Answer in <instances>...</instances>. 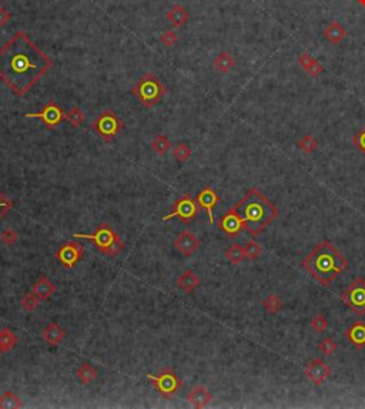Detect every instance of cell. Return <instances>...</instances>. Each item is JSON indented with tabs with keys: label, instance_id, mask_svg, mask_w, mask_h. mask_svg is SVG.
<instances>
[{
	"label": "cell",
	"instance_id": "obj_1",
	"mask_svg": "<svg viewBox=\"0 0 365 409\" xmlns=\"http://www.w3.org/2000/svg\"><path fill=\"white\" fill-rule=\"evenodd\" d=\"M52 67L53 60L21 30L0 47V79L19 97L26 96Z\"/></svg>",
	"mask_w": 365,
	"mask_h": 409
},
{
	"label": "cell",
	"instance_id": "obj_2",
	"mask_svg": "<svg viewBox=\"0 0 365 409\" xmlns=\"http://www.w3.org/2000/svg\"><path fill=\"white\" fill-rule=\"evenodd\" d=\"M233 208L250 236H258L278 217L276 206L257 188H250Z\"/></svg>",
	"mask_w": 365,
	"mask_h": 409
},
{
	"label": "cell",
	"instance_id": "obj_3",
	"mask_svg": "<svg viewBox=\"0 0 365 409\" xmlns=\"http://www.w3.org/2000/svg\"><path fill=\"white\" fill-rule=\"evenodd\" d=\"M303 267L323 287H330L331 283L347 270L348 261L330 241L323 240L304 258Z\"/></svg>",
	"mask_w": 365,
	"mask_h": 409
},
{
	"label": "cell",
	"instance_id": "obj_4",
	"mask_svg": "<svg viewBox=\"0 0 365 409\" xmlns=\"http://www.w3.org/2000/svg\"><path fill=\"white\" fill-rule=\"evenodd\" d=\"M131 94L137 98L138 103L145 109H152L161 101L164 97L165 87L160 82V79L153 73H145L140 77L137 84L131 89Z\"/></svg>",
	"mask_w": 365,
	"mask_h": 409
},
{
	"label": "cell",
	"instance_id": "obj_5",
	"mask_svg": "<svg viewBox=\"0 0 365 409\" xmlns=\"http://www.w3.org/2000/svg\"><path fill=\"white\" fill-rule=\"evenodd\" d=\"M91 130L96 132L106 143H110L114 140L118 133L124 129V123L121 118L113 110L106 109L100 114H97L94 120L91 121Z\"/></svg>",
	"mask_w": 365,
	"mask_h": 409
},
{
	"label": "cell",
	"instance_id": "obj_6",
	"mask_svg": "<svg viewBox=\"0 0 365 409\" xmlns=\"http://www.w3.org/2000/svg\"><path fill=\"white\" fill-rule=\"evenodd\" d=\"M147 379L152 382V385L156 388L163 398H172L180 391L183 387V381L180 379V376L170 368H164L161 369V372L157 375L147 374Z\"/></svg>",
	"mask_w": 365,
	"mask_h": 409
},
{
	"label": "cell",
	"instance_id": "obj_7",
	"mask_svg": "<svg viewBox=\"0 0 365 409\" xmlns=\"http://www.w3.org/2000/svg\"><path fill=\"white\" fill-rule=\"evenodd\" d=\"M339 298L345 302L352 312L364 315L365 314V279L362 277L355 278L350 287L341 292Z\"/></svg>",
	"mask_w": 365,
	"mask_h": 409
},
{
	"label": "cell",
	"instance_id": "obj_8",
	"mask_svg": "<svg viewBox=\"0 0 365 409\" xmlns=\"http://www.w3.org/2000/svg\"><path fill=\"white\" fill-rule=\"evenodd\" d=\"M197 213H199V204H197V201L193 200L188 194H183L174 201L172 213L168 215H164L161 220L163 221H168V220L177 217L181 222L188 224V222H191L197 217Z\"/></svg>",
	"mask_w": 365,
	"mask_h": 409
},
{
	"label": "cell",
	"instance_id": "obj_9",
	"mask_svg": "<svg viewBox=\"0 0 365 409\" xmlns=\"http://www.w3.org/2000/svg\"><path fill=\"white\" fill-rule=\"evenodd\" d=\"M116 237H117V234L113 231V228H111L107 222H100L94 234H73V238L89 240L90 243H93L96 245L102 254H104V251L107 250L111 244H113V241L116 240Z\"/></svg>",
	"mask_w": 365,
	"mask_h": 409
},
{
	"label": "cell",
	"instance_id": "obj_10",
	"mask_svg": "<svg viewBox=\"0 0 365 409\" xmlns=\"http://www.w3.org/2000/svg\"><path fill=\"white\" fill-rule=\"evenodd\" d=\"M64 114H66V113H63V110L60 109V106L52 100V101H48V103L44 104L40 111H37V113H28V114H25V117L40 118L41 121L46 124L47 129H56V127L63 121Z\"/></svg>",
	"mask_w": 365,
	"mask_h": 409
},
{
	"label": "cell",
	"instance_id": "obj_11",
	"mask_svg": "<svg viewBox=\"0 0 365 409\" xmlns=\"http://www.w3.org/2000/svg\"><path fill=\"white\" fill-rule=\"evenodd\" d=\"M55 255L64 268H73L84 255V248L77 241H67L56 251Z\"/></svg>",
	"mask_w": 365,
	"mask_h": 409
},
{
	"label": "cell",
	"instance_id": "obj_12",
	"mask_svg": "<svg viewBox=\"0 0 365 409\" xmlns=\"http://www.w3.org/2000/svg\"><path fill=\"white\" fill-rule=\"evenodd\" d=\"M304 374L314 385L320 387L330 378L331 369L321 358H314L307 364V367L304 369Z\"/></svg>",
	"mask_w": 365,
	"mask_h": 409
},
{
	"label": "cell",
	"instance_id": "obj_13",
	"mask_svg": "<svg viewBox=\"0 0 365 409\" xmlns=\"http://www.w3.org/2000/svg\"><path fill=\"white\" fill-rule=\"evenodd\" d=\"M218 228H220V231H223L226 236L231 237V238L240 236V233H241L244 228H242L241 220H240L238 214L235 213L234 208L231 207L230 210H227L224 214L221 215L220 220H218Z\"/></svg>",
	"mask_w": 365,
	"mask_h": 409
},
{
	"label": "cell",
	"instance_id": "obj_14",
	"mask_svg": "<svg viewBox=\"0 0 365 409\" xmlns=\"http://www.w3.org/2000/svg\"><path fill=\"white\" fill-rule=\"evenodd\" d=\"M174 247L181 255L191 257L200 247V240L197 238L194 233L184 229L174 238Z\"/></svg>",
	"mask_w": 365,
	"mask_h": 409
},
{
	"label": "cell",
	"instance_id": "obj_15",
	"mask_svg": "<svg viewBox=\"0 0 365 409\" xmlns=\"http://www.w3.org/2000/svg\"><path fill=\"white\" fill-rule=\"evenodd\" d=\"M196 201L199 204V207L206 210L207 214H208V220H210V224L214 222V208L215 206L218 204L220 201V195L217 194L211 187H204L201 190L200 193L197 194L196 197Z\"/></svg>",
	"mask_w": 365,
	"mask_h": 409
},
{
	"label": "cell",
	"instance_id": "obj_16",
	"mask_svg": "<svg viewBox=\"0 0 365 409\" xmlns=\"http://www.w3.org/2000/svg\"><path fill=\"white\" fill-rule=\"evenodd\" d=\"M344 337L348 340L355 349L365 348V322L364 321H355L351 326L345 329Z\"/></svg>",
	"mask_w": 365,
	"mask_h": 409
},
{
	"label": "cell",
	"instance_id": "obj_17",
	"mask_svg": "<svg viewBox=\"0 0 365 409\" xmlns=\"http://www.w3.org/2000/svg\"><path fill=\"white\" fill-rule=\"evenodd\" d=\"M40 337L48 347H57L66 338V331L62 326H59L57 322H50L46 325V328H43Z\"/></svg>",
	"mask_w": 365,
	"mask_h": 409
},
{
	"label": "cell",
	"instance_id": "obj_18",
	"mask_svg": "<svg viewBox=\"0 0 365 409\" xmlns=\"http://www.w3.org/2000/svg\"><path fill=\"white\" fill-rule=\"evenodd\" d=\"M187 401L193 405L194 408L200 409V408H206L208 403L213 401V395L211 392L203 387V385H196L188 394H187Z\"/></svg>",
	"mask_w": 365,
	"mask_h": 409
},
{
	"label": "cell",
	"instance_id": "obj_19",
	"mask_svg": "<svg viewBox=\"0 0 365 409\" xmlns=\"http://www.w3.org/2000/svg\"><path fill=\"white\" fill-rule=\"evenodd\" d=\"M165 19L173 28H183L190 20V13L187 9L181 5H174L172 9L165 13Z\"/></svg>",
	"mask_w": 365,
	"mask_h": 409
},
{
	"label": "cell",
	"instance_id": "obj_20",
	"mask_svg": "<svg viewBox=\"0 0 365 409\" xmlns=\"http://www.w3.org/2000/svg\"><path fill=\"white\" fill-rule=\"evenodd\" d=\"M234 67H235V59L233 57V55H231L230 52H227V50H223V52H220L218 55L214 57L213 69L215 70L217 73L227 74V73H230Z\"/></svg>",
	"mask_w": 365,
	"mask_h": 409
},
{
	"label": "cell",
	"instance_id": "obj_21",
	"mask_svg": "<svg viewBox=\"0 0 365 409\" xmlns=\"http://www.w3.org/2000/svg\"><path fill=\"white\" fill-rule=\"evenodd\" d=\"M324 39L331 44H339L347 37V30L339 21H331L323 32Z\"/></svg>",
	"mask_w": 365,
	"mask_h": 409
},
{
	"label": "cell",
	"instance_id": "obj_22",
	"mask_svg": "<svg viewBox=\"0 0 365 409\" xmlns=\"http://www.w3.org/2000/svg\"><path fill=\"white\" fill-rule=\"evenodd\" d=\"M56 291V285L47 277H40L32 285V292L41 301L48 299Z\"/></svg>",
	"mask_w": 365,
	"mask_h": 409
},
{
	"label": "cell",
	"instance_id": "obj_23",
	"mask_svg": "<svg viewBox=\"0 0 365 409\" xmlns=\"http://www.w3.org/2000/svg\"><path fill=\"white\" fill-rule=\"evenodd\" d=\"M200 284L201 279L191 270H186L177 278V287L186 294H191L196 288L200 287Z\"/></svg>",
	"mask_w": 365,
	"mask_h": 409
},
{
	"label": "cell",
	"instance_id": "obj_24",
	"mask_svg": "<svg viewBox=\"0 0 365 409\" xmlns=\"http://www.w3.org/2000/svg\"><path fill=\"white\" fill-rule=\"evenodd\" d=\"M97 375H99L97 369L90 364H83L76 371L77 379L83 385H90L94 379H97Z\"/></svg>",
	"mask_w": 365,
	"mask_h": 409
},
{
	"label": "cell",
	"instance_id": "obj_25",
	"mask_svg": "<svg viewBox=\"0 0 365 409\" xmlns=\"http://www.w3.org/2000/svg\"><path fill=\"white\" fill-rule=\"evenodd\" d=\"M17 342H19V337H17L13 331H10V329H7V328H5V329L0 331V349H2L3 352L12 351V349L17 345Z\"/></svg>",
	"mask_w": 365,
	"mask_h": 409
},
{
	"label": "cell",
	"instance_id": "obj_26",
	"mask_svg": "<svg viewBox=\"0 0 365 409\" xmlns=\"http://www.w3.org/2000/svg\"><path fill=\"white\" fill-rule=\"evenodd\" d=\"M226 258L231 264L238 265L246 260V252H244V247L240 244H233L228 247V250L226 251Z\"/></svg>",
	"mask_w": 365,
	"mask_h": 409
},
{
	"label": "cell",
	"instance_id": "obj_27",
	"mask_svg": "<svg viewBox=\"0 0 365 409\" xmlns=\"http://www.w3.org/2000/svg\"><path fill=\"white\" fill-rule=\"evenodd\" d=\"M23 406V402L12 391H7L0 396V409H17Z\"/></svg>",
	"mask_w": 365,
	"mask_h": 409
},
{
	"label": "cell",
	"instance_id": "obj_28",
	"mask_svg": "<svg viewBox=\"0 0 365 409\" xmlns=\"http://www.w3.org/2000/svg\"><path fill=\"white\" fill-rule=\"evenodd\" d=\"M297 147L303 151L304 154H312L318 148V141L314 136L305 134L301 139L297 141Z\"/></svg>",
	"mask_w": 365,
	"mask_h": 409
},
{
	"label": "cell",
	"instance_id": "obj_29",
	"mask_svg": "<svg viewBox=\"0 0 365 409\" xmlns=\"http://www.w3.org/2000/svg\"><path fill=\"white\" fill-rule=\"evenodd\" d=\"M193 156V150L191 147L188 146L184 141H180L177 143V146L173 148V157L180 161V163H186L190 160V157Z\"/></svg>",
	"mask_w": 365,
	"mask_h": 409
},
{
	"label": "cell",
	"instance_id": "obj_30",
	"mask_svg": "<svg viewBox=\"0 0 365 409\" xmlns=\"http://www.w3.org/2000/svg\"><path fill=\"white\" fill-rule=\"evenodd\" d=\"M262 306H264V310L269 312V314L276 315V314H278V312L283 310V301L276 294H270L269 297L262 301Z\"/></svg>",
	"mask_w": 365,
	"mask_h": 409
},
{
	"label": "cell",
	"instance_id": "obj_31",
	"mask_svg": "<svg viewBox=\"0 0 365 409\" xmlns=\"http://www.w3.org/2000/svg\"><path fill=\"white\" fill-rule=\"evenodd\" d=\"M152 148L153 151L157 154V156H165V154L170 151V148H172V143H170L168 137H165L163 134H160V136H157V137L152 141Z\"/></svg>",
	"mask_w": 365,
	"mask_h": 409
},
{
	"label": "cell",
	"instance_id": "obj_32",
	"mask_svg": "<svg viewBox=\"0 0 365 409\" xmlns=\"http://www.w3.org/2000/svg\"><path fill=\"white\" fill-rule=\"evenodd\" d=\"M64 118H66L73 127H80V125L84 123L86 116H84V113H83L77 106H71L69 109V111L64 114Z\"/></svg>",
	"mask_w": 365,
	"mask_h": 409
},
{
	"label": "cell",
	"instance_id": "obj_33",
	"mask_svg": "<svg viewBox=\"0 0 365 409\" xmlns=\"http://www.w3.org/2000/svg\"><path fill=\"white\" fill-rule=\"evenodd\" d=\"M244 252H246V258L250 261H255L258 260L262 254V247L258 243H255L254 240H248L246 245H244Z\"/></svg>",
	"mask_w": 365,
	"mask_h": 409
},
{
	"label": "cell",
	"instance_id": "obj_34",
	"mask_svg": "<svg viewBox=\"0 0 365 409\" xmlns=\"http://www.w3.org/2000/svg\"><path fill=\"white\" fill-rule=\"evenodd\" d=\"M310 326L315 334L325 333L327 328H328V319H327L324 314H315L310 321Z\"/></svg>",
	"mask_w": 365,
	"mask_h": 409
},
{
	"label": "cell",
	"instance_id": "obj_35",
	"mask_svg": "<svg viewBox=\"0 0 365 409\" xmlns=\"http://www.w3.org/2000/svg\"><path fill=\"white\" fill-rule=\"evenodd\" d=\"M304 71L308 74L310 77H312V79H317V77H320L323 73L325 71L324 66L321 64V63L318 62L317 59H311V62L307 64V67L304 69Z\"/></svg>",
	"mask_w": 365,
	"mask_h": 409
},
{
	"label": "cell",
	"instance_id": "obj_36",
	"mask_svg": "<svg viewBox=\"0 0 365 409\" xmlns=\"http://www.w3.org/2000/svg\"><path fill=\"white\" fill-rule=\"evenodd\" d=\"M318 349H320L325 356L332 355L335 351H337V342L332 340V338H330V337H325V338H323V340L320 341Z\"/></svg>",
	"mask_w": 365,
	"mask_h": 409
},
{
	"label": "cell",
	"instance_id": "obj_37",
	"mask_svg": "<svg viewBox=\"0 0 365 409\" xmlns=\"http://www.w3.org/2000/svg\"><path fill=\"white\" fill-rule=\"evenodd\" d=\"M39 301L40 299L36 297L33 292H28L23 298H21L20 304H21V308L25 310V311L28 312H33L36 310V306H37V304H39Z\"/></svg>",
	"mask_w": 365,
	"mask_h": 409
},
{
	"label": "cell",
	"instance_id": "obj_38",
	"mask_svg": "<svg viewBox=\"0 0 365 409\" xmlns=\"http://www.w3.org/2000/svg\"><path fill=\"white\" fill-rule=\"evenodd\" d=\"M123 250H124V241L121 240V238H120V236H117L116 237V240L113 241V244H111L110 247L104 251V255L110 257V258H114V257H117Z\"/></svg>",
	"mask_w": 365,
	"mask_h": 409
},
{
	"label": "cell",
	"instance_id": "obj_39",
	"mask_svg": "<svg viewBox=\"0 0 365 409\" xmlns=\"http://www.w3.org/2000/svg\"><path fill=\"white\" fill-rule=\"evenodd\" d=\"M160 42L163 43L164 46H167V47H173V46H176V43L179 42V37L173 30H165L160 36Z\"/></svg>",
	"mask_w": 365,
	"mask_h": 409
},
{
	"label": "cell",
	"instance_id": "obj_40",
	"mask_svg": "<svg viewBox=\"0 0 365 409\" xmlns=\"http://www.w3.org/2000/svg\"><path fill=\"white\" fill-rule=\"evenodd\" d=\"M17 238H19L17 233L12 228L5 229V231L0 234V240H2V243L5 244V245H13V244L17 241Z\"/></svg>",
	"mask_w": 365,
	"mask_h": 409
},
{
	"label": "cell",
	"instance_id": "obj_41",
	"mask_svg": "<svg viewBox=\"0 0 365 409\" xmlns=\"http://www.w3.org/2000/svg\"><path fill=\"white\" fill-rule=\"evenodd\" d=\"M352 143H354L355 147H357L359 151L365 156V124L362 125V129L352 137Z\"/></svg>",
	"mask_w": 365,
	"mask_h": 409
},
{
	"label": "cell",
	"instance_id": "obj_42",
	"mask_svg": "<svg viewBox=\"0 0 365 409\" xmlns=\"http://www.w3.org/2000/svg\"><path fill=\"white\" fill-rule=\"evenodd\" d=\"M12 207H13V202L0 191V220L12 210Z\"/></svg>",
	"mask_w": 365,
	"mask_h": 409
},
{
	"label": "cell",
	"instance_id": "obj_43",
	"mask_svg": "<svg viewBox=\"0 0 365 409\" xmlns=\"http://www.w3.org/2000/svg\"><path fill=\"white\" fill-rule=\"evenodd\" d=\"M10 20H12V13H10V12H7L6 9L0 7V28L6 26L7 23H9Z\"/></svg>",
	"mask_w": 365,
	"mask_h": 409
},
{
	"label": "cell",
	"instance_id": "obj_44",
	"mask_svg": "<svg viewBox=\"0 0 365 409\" xmlns=\"http://www.w3.org/2000/svg\"><path fill=\"white\" fill-rule=\"evenodd\" d=\"M357 2H358V3H359V5H361V6L365 7V0H357Z\"/></svg>",
	"mask_w": 365,
	"mask_h": 409
},
{
	"label": "cell",
	"instance_id": "obj_45",
	"mask_svg": "<svg viewBox=\"0 0 365 409\" xmlns=\"http://www.w3.org/2000/svg\"><path fill=\"white\" fill-rule=\"evenodd\" d=\"M2 354H3V351H2V349H0V356H2Z\"/></svg>",
	"mask_w": 365,
	"mask_h": 409
},
{
	"label": "cell",
	"instance_id": "obj_46",
	"mask_svg": "<svg viewBox=\"0 0 365 409\" xmlns=\"http://www.w3.org/2000/svg\"><path fill=\"white\" fill-rule=\"evenodd\" d=\"M0 2H2V0H0Z\"/></svg>",
	"mask_w": 365,
	"mask_h": 409
}]
</instances>
